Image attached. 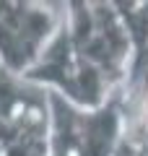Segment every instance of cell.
Returning <instances> with one entry per match:
<instances>
[{
    "mask_svg": "<svg viewBox=\"0 0 148 156\" xmlns=\"http://www.w3.org/2000/svg\"><path fill=\"white\" fill-rule=\"evenodd\" d=\"M62 23V8L0 0V68L26 76Z\"/></svg>",
    "mask_w": 148,
    "mask_h": 156,
    "instance_id": "cell-4",
    "label": "cell"
},
{
    "mask_svg": "<svg viewBox=\"0 0 148 156\" xmlns=\"http://www.w3.org/2000/svg\"><path fill=\"white\" fill-rule=\"evenodd\" d=\"M62 21L70 34L73 50L93 70L101 73L115 91H120L127 81L132 44L115 3L73 0L62 5Z\"/></svg>",
    "mask_w": 148,
    "mask_h": 156,
    "instance_id": "cell-1",
    "label": "cell"
},
{
    "mask_svg": "<svg viewBox=\"0 0 148 156\" xmlns=\"http://www.w3.org/2000/svg\"><path fill=\"white\" fill-rule=\"evenodd\" d=\"M49 156H115L125 130L122 89L99 109H81L49 91Z\"/></svg>",
    "mask_w": 148,
    "mask_h": 156,
    "instance_id": "cell-2",
    "label": "cell"
},
{
    "mask_svg": "<svg viewBox=\"0 0 148 156\" xmlns=\"http://www.w3.org/2000/svg\"><path fill=\"white\" fill-rule=\"evenodd\" d=\"M21 78H26L37 86H44L47 91H55V94H60L62 99H68L70 104L81 107V109H99L115 94L109 81L99 70H93L73 50L65 21L60 23L52 42L44 47L37 65Z\"/></svg>",
    "mask_w": 148,
    "mask_h": 156,
    "instance_id": "cell-3",
    "label": "cell"
}]
</instances>
